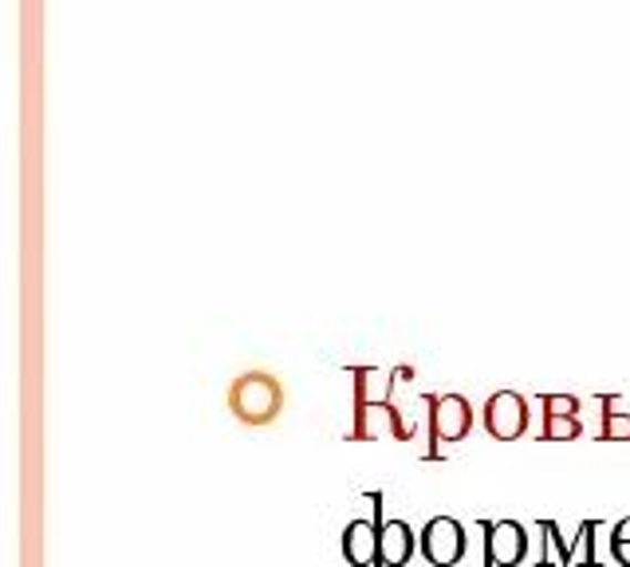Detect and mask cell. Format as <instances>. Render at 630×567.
I'll return each mask as SVG.
<instances>
[{"mask_svg":"<svg viewBox=\"0 0 630 567\" xmlns=\"http://www.w3.org/2000/svg\"><path fill=\"white\" fill-rule=\"evenodd\" d=\"M225 402H229L233 417H237L240 425H252V430H260V425H272L276 417L285 414L288 390H285V382L276 379V374L245 371V374H237V379L229 382V394H225Z\"/></svg>","mask_w":630,"mask_h":567,"instance_id":"6da1fadb","label":"cell"},{"mask_svg":"<svg viewBox=\"0 0 630 567\" xmlns=\"http://www.w3.org/2000/svg\"><path fill=\"white\" fill-rule=\"evenodd\" d=\"M426 414H430V450L426 457H442V450H450V445L465 442L473 430V406L462 399V394H426Z\"/></svg>","mask_w":630,"mask_h":567,"instance_id":"7a4b0ae2","label":"cell"},{"mask_svg":"<svg viewBox=\"0 0 630 567\" xmlns=\"http://www.w3.org/2000/svg\"><path fill=\"white\" fill-rule=\"evenodd\" d=\"M528 417H533L528 414V402H524V394H516V390H497V394L485 402V410H481L485 434L493 437V442H516V437H524Z\"/></svg>","mask_w":630,"mask_h":567,"instance_id":"3957f363","label":"cell"},{"mask_svg":"<svg viewBox=\"0 0 630 567\" xmlns=\"http://www.w3.org/2000/svg\"><path fill=\"white\" fill-rule=\"evenodd\" d=\"M414 422L402 417V410L386 406H355V425H351V442H410Z\"/></svg>","mask_w":630,"mask_h":567,"instance_id":"277c9868","label":"cell"},{"mask_svg":"<svg viewBox=\"0 0 630 567\" xmlns=\"http://www.w3.org/2000/svg\"><path fill=\"white\" fill-rule=\"evenodd\" d=\"M417 548H422V556L434 567H453V564H462L469 540H465V528L453 520V516H434V520L422 528V536H417Z\"/></svg>","mask_w":630,"mask_h":567,"instance_id":"5b68a950","label":"cell"},{"mask_svg":"<svg viewBox=\"0 0 630 567\" xmlns=\"http://www.w3.org/2000/svg\"><path fill=\"white\" fill-rule=\"evenodd\" d=\"M485 567H516L528 556V532L516 520H485Z\"/></svg>","mask_w":630,"mask_h":567,"instance_id":"8992f818","label":"cell"},{"mask_svg":"<svg viewBox=\"0 0 630 567\" xmlns=\"http://www.w3.org/2000/svg\"><path fill=\"white\" fill-rule=\"evenodd\" d=\"M417 548V536L406 520H382L379 524V564L382 567H406Z\"/></svg>","mask_w":630,"mask_h":567,"instance_id":"52a82bcc","label":"cell"},{"mask_svg":"<svg viewBox=\"0 0 630 567\" xmlns=\"http://www.w3.org/2000/svg\"><path fill=\"white\" fill-rule=\"evenodd\" d=\"M343 556L351 567L379 564V524L374 520H351L343 528Z\"/></svg>","mask_w":630,"mask_h":567,"instance_id":"ba28073f","label":"cell"},{"mask_svg":"<svg viewBox=\"0 0 630 567\" xmlns=\"http://www.w3.org/2000/svg\"><path fill=\"white\" fill-rule=\"evenodd\" d=\"M394 371H379V367H351V382H355V406H386L394 390Z\"/></svg>","mask_w":630,"mask_h":567,"instance_id":"9c48e42d","label":"cell"},{"mask_svg":"<svg viewBox=\"0 0 630 567\" xmlns=\"http://www.w3.org/2000/svg\"><path fill=\"white\" fill-rule=\"evenodd\" d=\"M603 422H599V442H630V414L619 410L614 394H603Z\"/></svg>","mask_w":630,"mask_h":567,"instance_id":"30bf717a","label":"cell"},{"mask_svg":"<svg viewBox=\"0 0 630 567\" xmlns=\"http://www.w3.org/2000/svg\"><path fill=\"white\" fill-rule=\"evenodd\" d=\"M579 434H583V425H579V417H556V414H544V430H540L544 442H576Z\"/></svg>","mask_w":630,"mask_h":567,"instance_id":"8fae6325","label":"cell"},{"mask_svg":"<svg viewBox=\"0 0 630 567\" xmlns=\"http://www.w3.org/2000/svg\"><path fill=\"white\" fill-rule=\"evenodd\" d=\"M571 564L599 567V556H595V520L579 524V536H576V544H571Z\"/></svg>","mask_w":630,"mask_h":567,"instance_id":"7c38bea8","label":"cell"},{"mask_svg":"<svg viewBox=\"0 0 630 567\" xmlns=\"http://www.w3.org/2000/svg\"><path fill=\"white\" fill-rule=\"evenodd\" d=\"M540 406H544V414L579 417V399H576V394H540Z\"/></svg>","mask_w":630,"mask_h":567,"instance_id":"4fadbf2b","label":"cell"},{"mask_svg":"<svg viewBox=\"0 0 630 567\" xmlns=\"http://www.w3.org/2000/svg\"><path fill=\"white\" fill-rule=\"evenodd\" d=\"M611 556L619 559L622 567H630V540H611Z\"/></svg>","mask_w":630,"mask_h":567,"instance_id":"5bb4252c","label":"cell"},{"mask_svg":"<svg viewBox=\"0 0 630 567\" xmlns=\"http://www.w3.org/2000/svg\"><path fill=\"white\" fill-rule=\"evenodd\" d=\"M611 540H630V516H627V520L614 524V536H611Z\"/></svg>","mask_w":630,"mask_h":567,"instance_id":"9a60e30c","label":"cell"}]
</instances>
